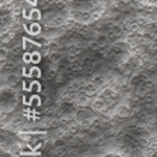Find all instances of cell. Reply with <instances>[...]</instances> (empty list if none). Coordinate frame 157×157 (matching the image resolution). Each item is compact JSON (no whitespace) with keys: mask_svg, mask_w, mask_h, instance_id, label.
I'll use <instances>...</instances> for the list:
<instances>
[{"mask_svg":"<svg viewBox=\"0 0 157 157\" xmlns=\"http://www.w3.org/2000/svg\"><path fill=\"white\" fill-rule=\"evenodd\" d=\"M4 82H6V86L7 88H14L18 84V75L14 72H9L6 77H4Z\"/></svg>","mask_w":157,"mask_h":157,"instance_id":"1","label":"cell"},{"mask_svg":"<svg viewBox=\"0 0 157 157\" xmlns=\"http://www.w3.org/2000/svg\"><path fill=\"white\" fill-rule=\"evenodd\" d=\"M88 102H89V95H88L86 92H77L75 94V103H77L78 106H85L88 105Z\"/></svg>","mask_w":157,"mask_h":157,"instance_id":"2","label":"cell"},{"mask_svg":"<svg viewBox=\"0 0 157 157\" xmlns=\"http://www.w3.org/2000/svg\"><path fill=\"white\" fill-rule=\"evenodd\" d=\"M132 113V106L130 105H119L116 109V115L119 117H128Z\"/></svg>","mask_w":157,"mask_h":157,"instance_id":"3","label":"cell"},{"mask_svg":"<svg viewBox=\"0 0 157 157\" xmlns=\"http://www.w3.org/2000/svg\"><path fill=\"white\" fill-rule=\"evenodd\" d=\"M48 59H50V62L52 65H58L59 62L62 61V52L59 50L58 51H51L48 54Z\"/></svg>","mask_w":157,"mask_h":157,"instance_id":"4","label":"cell"},{"mask_svg":"<svg viewBox=\"0 0 157 157\" xmlns=\"http://www.w3.org/2000/svg\"><path fill=\"white\" fill-rule=\"evenodd\" d=\"M106 108V101L102 98V96H99V98H95L92 101V109L95 110H103Z\"/></svg>","mask_w":157,"mask_h":157,"instance_id":"5","label":"cell"},{"mask_svg":"<svg viewBox=\"0 0 157 157\" xmlns=\"http://www.w3.org/2000/svg\"><path fill=\"white\" fill-rule=\"evenodd\" d=\"M82 89H84V92H86L88 95L89 96H94V95H96V91H98V86H96L95 84H94V82H88V84H85L84 85V88H82Z\"/></svg>","mask_w":157,"mask_h":157,"instance_id":"6","label":"cell"},{"mask_svg":"<svg viewBox=\"0 0 157 157\" xmlns=\"http://www.w3.org/2000/svg\"><path fill=\"white\" fill-rule=\"evenodd\" d=\"M92 82H94L98 88H101L106 84V77L102 75V74H96V75H94V78H92Z\"/></svg>","mask_w":157,"mask_h":157,"instance_id":"7","label":"cell"},{"mask_svg":"<svg viewBox=\"0 0 157 157\" xmlns=\"http://www.w3.org/2000/svg\"><path fill=\"white\" fill-rule=\"evenodd\" d=\"M14 68H16V64L14 62H11V61H7V59H6V62H2V71H3V72H13V71H14Z\"/></svg>","mask_w":157,"mask_h":157,"instance_id":"8","label":"cell"},{"mask_svg":"<svg viewBox=\"0 0 157 157\" xmlns=\"http://www.w3.org/2000/svg\"><path fill=\"white\" fill-rule=\"evenodd\" d=\"M75 117H77L78 121H86V119H89V113H88L86 110L81 106V109H77V112H75Z\"/></svg>","mask_w":157,"mask_h":157,"instance_id":"9","label":"cell"},{"mask_svg":"<svg viewBox=\"0 0 157 157\" xmlns=\"http://www.w3.org/2000/svg\"><path fill=\"white\" fill-rule=\"evenodd\" d=\"M26 30L31 36H37V34H40V31H41V26L38 23H33V24H30L29 27H26Z\"/></svg>","mask_w":157,"mask_h":157,"instance_id":"10","label":"cell"},{"mask_svg":"<svg viewBox=\"0 0 157 157\" xmlns=\"http://www.w3.org/2000/svg\"><path fill=\"white\" fill-rule=\"evenodd\" d=\"M41 10L40 9H31V11H30V20H41Z\"/></svg>","mask_w":157,"mask_h":157,"instance_id":"11","label":"cell"},{"mask_svg":"<svg viewBox=\"0 0 157 157\" xmlns=\"http://www.w3.org/2000/svg\"><path fill=\"white\" fill-rule=\"evenodd\" d=\"M29 77H41L40 68H37V67L31 68V70H30V72H29Z\"/></svg>","mask_w":157,"mask_h":157,"instance_id":"12","label":"cell"},{"mask_svg":"<svg viewBox=\"0 0 157 157\" xmlns=\"http://www.w3.org/2000/svg\"><path fill=\"white\" fill-rule=\"evenodd\" d=\"M62 146H65V140L64 139H55V142H54L55 149H57V147H62Z\"/></svg>","mask_w":157,"mask_h":157,"instance_id":"13","label":"cell"},{"mask_svg":"<svg viewBox=\"0 0 157 157\" xmlns=\"http://www.w3.org/2000/svg\"><path fill=\"white\" fill-rule=\"evenodd\" d=\"M31 59H33V62H38L41 59V54L40 52H33L31 54Z\"/></svg>","mask_w":157,"mask_h":157,"instance_id":"14","label":"cell"},{"mask_svg":"<svg viewBox=\"0 0 157 157\" xmlns=\"http://www.w3.org/2000/svg\"><path fill=\"white\" fill-rule=\"evenodd\" d=\"M23 61L24 62H31L33 59H31V54H24L23 55Z\"/></svg>","mask_w":157,"mask_h":157,"instance_id":"15","label":"cell"},{"mask_svg":"<svg viewBox=\"0 0 157 157\" xmlns=\"http://www.w3.org/2000/svg\"><path fill=\"white\" fill-rule=\"evenodd\" d=\"M3 3H6V4H13L16 2V0H2Z\"/></svg>","mask_w":157,"mask_h":157,"instance_id":"16","label":"cell"},{"mask_svg":"<svg viewBox=\"0 0 157 157\" xmlns=\"http://www.w3.org/2000/svg\"><path fill=\"white\" fill-rule=\"evenodd\" d=\"M79 157H91V156H85V154H84V156H79Z\"/></svg>","mask_w":157,"mask_h":157,"instance_id":"17","label":"cell"}]
</instances>
